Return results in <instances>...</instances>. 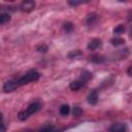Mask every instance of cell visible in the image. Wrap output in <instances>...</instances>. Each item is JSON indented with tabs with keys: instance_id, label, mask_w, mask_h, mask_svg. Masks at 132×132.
Instances as JSON below:
<instances>
[{
	"instance_id": "obj_10",
	"label": "cell",
	"mask_w": 132,
	"mask_h": 132,
	"mask_svg": "<svg viewBox=\"0 0 132 132\" xmlns=\"http://www.w3.org/2000/svg\"><path fill=\"white\" fill-rule=\"evenodd\" d=\"M9 21H10V15H9L8 13L3 12V13L0 14V24H1V25H5V24H7Z\"/></svg>"
},
{
	"instance_id": "obj_14",
	"label": "cell",
	"mask_w": 132,
	"mask_h": 132,
	"mask_svg": "<svg viewBox=\"0 0 132 132\" xmlns=\"http://www.w3.org/2000/svg\"><path fill=\"white\" fill-rule=\"evenodd\" d=\"M59 111H60V113H61L62 116H67V114L70 112V107H69L68 104H63V105L60 107Z\"/></svg>"
},
{
	"instance_id": "obj_17",
	"label": "cell",
	"mask_w": 132,
	"mask_h": 132,
	"mask_svg": "<svg viewBox=\"0 0 132 132\" xmlns=\"http://www.w3.org/2000/svg\"><path fill=\"white\" fill-rule=\"evenodd\" d=\"M63 29H64V31H66V33H70L73 30V24L70 22H67L63 25Z\"/></svg>"
},
{
	"instance_id": "obj_24",
	"label": "cell",
	"mask_w": 132,
	"mask_h": 132,
	"mask_svg": "<svg viewBox=\"0 0 132 132\" xmlns=\"http://www.w3.org/2000/svg\"><path fill=\"white\" fill-rule=\"evenodd\" d=\"M131 37H132V30H131Z\"/></svg>"
},
{
	"instance_id": "obj_25",
	"label": "cell",
	"mask_w": 132,
	"mask_h": 132,
	"mask_svg": "<svg viewBox=\"0 0 132 132\" xmlns=\"http://www.w3.org/2000/svg\"><path fill=\"white\" fill-rule=\"evenodd\" d=\"M27 132H31V131H27Z\"/></svg>"
},
{
	"instance_id": "obj_21",
	"label": "cell",
	"mask_w": 132,
	"mask_h": 132,
	"mask_svg": "<svg viewBox=\"0 0 132 132\" xmlns=\"http://www.w3.org/2000/svg\"><path fill=\"white\" fill-rule=\"evenodd\" d=\"M81 3H84V2L82 1H68V4L71 5V6H77Z\"/></svg>"
},
{
	"instance_id": "obj_9",
	"label": "cell",
	"mask_w": 132,
	"mask_h": 132,
	"mask_svg": "<svg viewBox=\"0 0 132 132\" xmlns=\"http://www.w3.org/2000/svg\"><path fill=\"white\" fill-rule=\"evenodd\" d=\"M38 132H58V130L52 125H46V126L41 127Z\"/></svg>"
},
{
	"instance_id": "obj_7",
	"label": "cell",
	"mask_w": 132,
	"mask_h": 132,
	"mask_svg": "<svg viewBox=\"0 0 132 132\" xmlns=\"http://www.w3.org/2000/svg\"><path fill=\"white\" fill-rule=\"evenodd\" d=\"M97 101H98V92L94 90V91H92V92L89 94V96H88V102H89L90 104L94 105V104L97 103Z\"/></svg>"
},
{
	"instance_id": "obj_16",
	"label": "cell",
	"mask_w": 132,
	"mask_h": 132,
	"mask_svg": "<svg viewBox=\"0 0 132 132\" xmlns=\"http://www.w3.org/2000/svg\"><path fill=\"white\" fill-rule=\"evenodd\" d=\"M91 78H92V73H91V72H89V71H84V72L81 73L80 79H81L82 81H87V80H89V79H91Z\"/></svg>"
},
{
	"instance_id": "obj_4",
	"label": "cell",
	"mask_w": 132,
	"mask_h": 132,
	"mask_svg": "<svg viewBox=\"0 0 132 132\" xmlns=\"http://www.w3.org/2000/svg\"><path fill=\"white\" fill-rule=\"evenodd\" d=\"M109 132H127V126L123 123H116L110 127Z\"/></svg>"
},
{
	"instance_id": "obj_6",
	"label": "cell",
	"mask_w": 132,
	"mask_h": 132,
	"mask_svg": "<svg viewBox=\"0 0 132 132\" xmlns=\"http://www.w3.org/2000/svg\"><path fill=\"white\" fill-rule=\"evenodd\" d=\"M85 85V81H82L81 79H78V80H73L72 82H70L69 85V88L72 90V91H77L79 90L82 86Z\"/></svg>"
},
{
	"instance_id": "obj_22",
	"label": "cell",
	"mask_w": 132,
	"mask_h": 132,
	"mask_svg": "<svg viewBox=\"0 0 132 132\" xmlns=\"http://www.w3.org/2000/svg\"><path fill=\"white\" fill-rule=\"evenodd\" d=\"M2 121H1V132H5L6 129H5V125H4V120H3V117H1Z\"/></svg>"
},
{
	"instance_id": "obj_2",
	"label": "cell",
	"mask_w": 132,
	"mask_h": 132,
	"mask_svg": "<svg viewBox=\"0 0 132 132\" xmlns=\"http://www.w3.org/2000/svg\"><path fill=\"white\" fill-rule=\"evenodd\" d=\"M18 86H19L18 81H14V80H7V81L4 82L2 89H3V91H4L5 93H10V92L15 91L16 88H18Z\"/></svg>"
},
{
	"instance_id": "obj_3",
	"label": "cell",
	"mask_w": 132,
	"mask_h": 132,
	"mask_svg": "<svg viewBox=\"0 0 132 132\" xmlns=\"http://www.w3.org/2000/svg\"><path fill=\"white\" fill-rule=\"evenodd\" d=\"M35 5H36V3L33 0H24L21 3L20 8L22 11H31L32 9H34Z\"/></svg>"
},
{
	"instance_id": "obj_1",
	"label": "cell",
	"mask_w": 132,
	"mask_h": 132,
	"mask_svg": "<svg viewBox=\"0 0 132 132\" xmlns=\"http://www.w3.org/2000/svg\"><path fill=\"white\" fill-rule=\"evenodd\" d=\"M40 77V74L39 72H37L36 70L32 69V70H29L28 72H26L19 80H18V84L19 86H24V85H27L31 81H36L38 80Z\"/></svg>"
},
{
	"instance_id": "obj_20",
	"label": "cell",
	"mask_w": 132,
	"mask_h": 132,
	"mask_svg": "<svg viewBox=\"0 0 132 132\" xmlns=\"http://www.w3.org/2000/svg\"><path fill=\"white\" fill-rule=\"evenodd\" d=\"M72 113H73L74 117H80V116L82 114V110H81L78 106H76V107L73 108V112H72Z\"/></svg>"
},
{
	"instance_id": "obj_15",
	"label": "cell",
	"mask_w": 132,
	"mask_h": 132,
	"mask_svg": "<svg viewBox=\"0 0 132 132\" xmlns=\"http://www.w3.org/2000/svg\"><path fill=\"white\" fill-rule=\"evenodd\" d=\"M125 32V26L124 25H118L114 29H113V33L116 34V35H121V34H123Z\"/></svg>"
},
{
	"instance_id": "obj_23",
	"label": "cell",
	"mask_w": 132,
	"mask_h": 132,
	"mask_svg": "<svg viewBox=\"0 0 132 132\" xmlns=\"http://www.w3.org/2000/svg\"><path fill=\"white\" fill-rule=\"evenodd\" d=\"M127 72H128V74H129V75H131V76H132V66H130V67L128 68Z\"/></svg>"
},
{
	"instance_id": "obj_18",
	"label": "cell",
	"mask_w": 132,
	"mask_h": 132,
	"mask_svg": "<svg viewBox=\"0 0 132 132\" xmlns=\"http://www.w3.org/2000/svg\"><path fill=\"white\" fill-rule=\"evenodd\" d=\"M80 55H81V52L78 51V50H75V51L70 52V53L68 54V57H69L70 59H73V58H76V57H78V56H80Z\"/></svg>"
},
{
	"instance_id": "obj_12",
	"label": "cell",
	"mask_w": 132,
	"mask_h": 132,
	"mask_svg": "<svg viewBox=\"0 0 132 132\" xmlns=\"http://www.w3.org/2000/svg\"><path fill=\"white\" fill-rule=\"evenodd\" d=\"M110 43L114 46H118V45H122L125 43V39L121 38V37H116V38H112L110 40Z\"/></svg>"
},
{
	"instance_id": "obj_5",
	"label": "cell",
	"mask_w": 132,
	"mask_h": 132,
	"mask_svg": "<svg viewBox=\"0 0 132 132\" xmlns=\"http://www.w3.org/2000/svg\"><path fill=\"white\" fill-rule=\"evenodd\" d=\"M101 45H102L101 39H99V38H94V39H92V40L88 43V50H90V51H95V50L99 48Z\"/></svg>"
},
{
	"instance_id": "obj_13",
	"label": "cell",
	"mask_w": 132,
	"mask_h": 132,
	"mask_svg": "<svg viewBox=\"0 0 132 132\" xmlns=\"http://www.w3.org/2000/svg\"><path fill=\"white\" fill-rule=\"evenodd\" d=\"M29 117H30V114H29V112L27 111V109L21 110V111L18 113V118H19V120H21V121H25V120H27Z\"/></svg>"
},
{
	"instance_id": "obj_19",
	"label": "cell",
	"mask_w": 132,
	"mask_h": 132,
	"mask_svg": "<svg viewBox=\"0 0 132 132\" xmlns=\"http://www.w3.org/2000/svg\"><path fill=\"white\" fill-rule=\"evenodd\" d=\"M36 50L39 52V53H46L47 52V50H48V47H47V45L46 44H39L37 47H36Z\"/></svg>"
},
{
	"instance_id": "obj_11",
	"label": "cell",
	"mask_w": 132,
	"mask_h": 132,
	"mask_svg": "<svg viewBox=\"0 0 132 132\" xmlns=\"http://www.w3.org/2000/svg\"><path fill=\"white\" fill-rule=\"evenodd\" d=\"M90 60L94 63H103L104 62V57L101 56V55H94L92 57H90Z\"/></svg>"
},
{
	"instance_id": "obj_8",
	"label": "cell",
	"mask_w": 132,
	"mask_h": 132,
	"mask_svg": "<svg viewBox=\"0 0 132 132\" xmlns=\"http://www.w3.org/2000/svg\"><path fill=\"white\" fill-rule=\"evenodd\" d=\"M39 108H40V104H39L38 102H33V103L29 104V106H28L26 109H27V111L29 112V114L31 116V114L35 113L37 110H39Z\"/></svg>"
}]
</instances>
